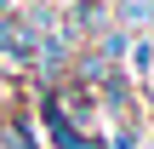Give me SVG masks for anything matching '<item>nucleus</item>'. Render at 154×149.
<instances>
[{
	"label": "nucleus",
	"instance_id": "1",
	"mask_svg": "<svg viewBox=\"0 0 154 149\" xmlns=\"http://www.w3.org/2000/svg\"><path fill=\"white\" fill-rule=\"evenodd\" d=\"M0 149H46V144H40V126L29 115H6L0 121Z\"/></svg>",
	"mask_w": 154,
	"mask_h": 149
},
{
	"label": "nucleus",
	"instance_id": "5",
	"mask_svg": "<svg viewBox=\"0 0 154 149\" xmlns=\"http://www.w3.org/2000/svg\"><path fill=\"white\" fill-rule=\"evenodd\" d=\"M46 6H57V11H69V6H74V0H46Z\"/></svg>",
	"mask_w": 154,
	"mask_h": 149
},
{
	"label": "nucleus",
	"instance_id": "3",
	"mask_svg": "<svg viewBox=\"0 0 154 149\" xmlns=\"http://www.w3.org/2000/svg\"><path fill=\"white\" fill-rule=\"evenodd\" d=\"M51 149H103L97 132H80V126H57L51 132Z\"/></svg>",
	"mask_w": 154,
	"mask_h": 149
},
{
	"label": "nucleus",
	"instance_id": "6",
	"mask_svg": "<svg viewBox=\"0 0 154 149\" xmlns=\"http://www.w3.org/2000/svg\"><path fill=\"white\" fill-rule=\"evenodd\" d=\"M149 86H154V69H149Z\"/></svg>",
	"mask_w": 154,
	"mask_h": 149
},
{
	"label": "nucleus",
	"instance_id": "2",
	"mask_svg": "<svg viewBox=\"0 0 154 149\" xmlns=\"http://www.w3.org/2000/svg\"><path fill=\"white\" fill-rule=\"evenodd\" d=\"M149 23H154V0H114V29L143 34Z\"/></svg>",
	"mask_w": 154,
	"mask_h": 149
},
{
	"label": "nucleus",
	"instance_id": "4",
	"mask_svg": "<svg viewBox=\"0 0 154 149\" xmlns=\"http://www.w3.org/2000/svg\"><path fill=\"white\" fill-rule=\"evenodd\" d=\"M103 149H137V121H114V132L103 138Z\"/></svg>",
	"mask_w": 154,
	"mask_h": 149
}]
</instances>
